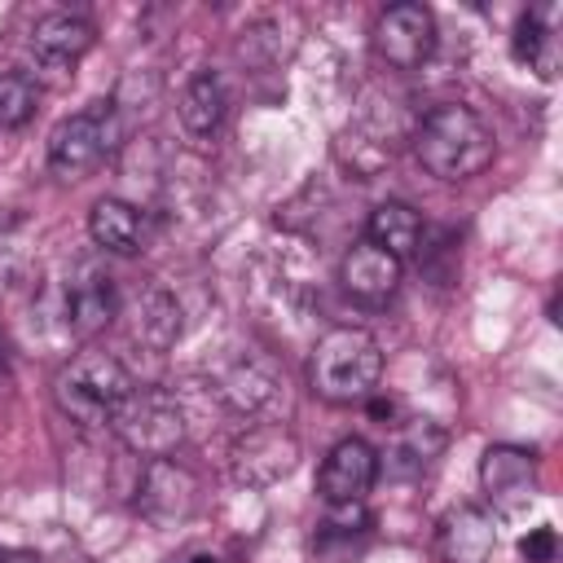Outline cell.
<instances>
[{
	"mask_svg": "<svg viewBox=\"0 0 563 563\" xmlns=\"http://www.w3.org/2000/svg\"><path fill=\"white\" fill-rule=\"evenodd\" d=\"M418 163L440 180H471L493 163V132L471 106H435L413 128Z\"/></svg>",
	"mask_w": 563,
	"mask_h": 563,
	"instance_id": "6da1fadb",
	"label": "cell"
},
{
	"mask_svg": "<svg viewBox=\"0 0 563 563\" xmlns=\"http://www.w3.org/2000/svg\"><path fill=\"white\" fill-rule=\"evenodd\" d=\"M383 378V347L361 325H334L317 339L308 361V383L330 405H356L374 396Z\"/></svg>",
	"mask_w": 563,
	"mask_h": 563,
	"instance_id": "7a4b0ae2",
	"label": "cell"
},
{
	"mask_svg": "<svg viewBox=\"0 0 563 563\" xmlns=\"http://www.w3.org/2000/svg\"><path fill=\"white\" fill-rule=\"evenodd\" d=\"M132 387H136V383H132V374H128V365H123L119 356L97 352V347H84V352H75V356L57 369V378H53V400H57V409H62L70 422H79V427H110L114 409L123 405V396H128Z\"/></svg>",
	"mask_w": 563,
	"mask_h": 563,
	"instance_id": "3957f363",
	"label": "cell"
},
{
	"mask_svg": "<svg viewBox=\"0 0 563 563\" xmlns=\"http://www.w3.org/2000/svg\"><path fill=\"white\" fill-rule=\"evenodd\" d=\"M119 444L136 457H172L185 444V405L167 387H132L110 418Z\"/></svg>",
	"mask_w": 563,
	"mask_h": 563,
	"instance_id": "277c9868",
	"label": "cell"
},
{
	"mask_svg": "<svg viewBox=\"0 0 563 563\" xmlns=\"http://www.w3.org/2000/svg\"><path fill=\"white\" fill-rule=\"evenodd\" d=\"M299 466V440L282 422H246L229 444V475L242 488H273Z\"/></svg>",
	"mask_w": 563,
	"mask_h": 563,
	"instance_id": "5b68a950",
	"label": "cell"
},
{
	"mask_svg": "<svg viewBox=\"0 0 563 563\" xmlns=\"http://www.w3.org/2000/svg\"><path fill=\"white\" fill-rule=\"evenodd\" d=\"M136 515L154 528H176V523H189L198 501H202V484L189 466H180L176 457H150L141 466V479H136Z\"/></svg>",
	"mask_w": 563,
	"mask_h": 563,
	"instance_id": "8992f818",
	"label": "cell"
},
{
	"mask_svg": "<svg viewBox=\"0 0 563 563\" xmlns=\"http://www.w3.org/2000/svg\"><path fill=\"white\" fill-rule=\"evenodd\" d=\"M119 317V290L114 277L97 264H75L70 277L57 290V321L70 339H92Z\"/></svg>",
	"mask_w": 563,
	"mask_h": 563,
	"instance_id": "52a82bcc",
	"label": "cell"
},
{
	"mask_svg": "<svg viewBox=\"0 0 563 563\" xmlns=\"http://www.w3.org/2000/svg\"><path fill=\"white\" fill-rule=\"evenodd\" d=\"M114 150L110 128H106V101H97L92 110H79L70 119H62L48 132V167L57 180H84L97 172V163Z\"/></svg>",
	"mask_w": 563,
	"mask_h": 563,
	"instance_id": "ba28073f",
	"label": "cell"
},
{
	"mask_svg": "<svg viewBox=\"0 0 563 563\" xmlns=\"http://www.w3.org/2000/svg\"><path fill=\"white\" fill-rule=\"evenodd\" d=\"M435 48V18L427 4H391L383 9V18L374 22V53L391 66V70H418Z\"/></svg>",
	"mask_w": 563,
	"mask_h": 563,
	"instance_id": "9c48e42d",
	"label": "cell"
},
{
	"mask_svg": "<svg viewBox=\"0 0 563 563\" xmlns=\"http://www.w3.org/2000/svg\"><path fill=\"white\" fill-rule=\"evenodd\" d=\"M119 317L128 325V339L150 352H167L180 339V303L158 282H136L128 295H119Z\"/></svg>",
	"mask_w": 563,
	"mask_h": 563,
	"instance_id": "30bf717a",
	"label": "cell"
},
{
	"mask_svg": "<svg viewBox=\"0 0 563 563\" xmlns=\"http://www.w3.org/2000/svg\"><path fill=\"white\" fill-rule=\"evenodd\" d=\"M374 479H378V453L361 435H347L325 453L317 471V493L325 506H347V501H365Z\"/></svg>",
	"mask_w": 563,
	"mask_h": 563,
	"instance_id": "8fae6325",
	"label": "cell"
},
{
	"mask_svg": "<svg viewBox=\"0 0 563 563\" xmlns=\"http://www.w3.org/2000/svg\"><path fill=\"white\" fill-rule=\"evenodd\" d=\"M282 374L260 361V356H238L220 378H216V396L233 409V413H246V418H268L277 413L282 405ZM273 422V418H268Z\"/></svg>",
	"mask_w": 563,
	"mask_h": 563,
	"instance_id": "7c38bea8",
	"label": "cell"
},
{
	"mask_svg": "<svg viewBox=\"0 0 563 563\" xmlns=\"http://www.w3.org/2000/svg\"><path fill=\"white\" fill-rule=\"evenodd\" d=\"M444 444H449V431L435 418H405V422H396V431L378 457V471H387L391 479H418L440 462Z\"/></svg>",
	"mask_w": 563,
	"mask_h": 563,
	"instance_id": "4fadbf2b",
	"label": "cell"
},
{
	"mask_svg": "<svg viewBox=\"0 0 563 563\" xmlns=\"http://www.w3.org/2000/svg\"><path fill=\"white\" fill-rule=\"evenodd\" d=\"M479 484L501 510L528 501L537 493V453L519 444H488L479 457Z\"/></svg>",
	"mask_w": 563,
	"mask_h": 563,
	"instance_id": "5bb4252c",
	"label": "cell"
},
{
	"mask_svg": "<svg viewBox=\"0 0 563 563\" xmlns=\"http://www.w3.org/2000/svg\"><path fill=\"white\" fill-rule=\"evenodd\" d=\"M493 545H497V528H493V515L488 510H479V506H453L440 519L435 550H440L444 563H488L493 559Z\"/></svg>",
	"mask_w": 563,
	"mask_h": 563,
	"instance_id": "9a60e30c",
	"label": "cell"
},
{
	"mask_svg": "<svg viewBox=\"0 0 563 563\" xmlns=\"http://www.w3.org/2000/svg\"><path fill=\"white\" fill-rule=\"evenodd\" d=\"M339 282H343V290H347L352 299H361V303H383V299H391L396 286H400V260H391V255L378 251L374 242H356V246L343 255V264H339Z\"/></svg>",
	"mask_w": 563,
	"mask_h": 563,
	"instance_id": "2e32d148",
	"label": "cell"
},
{
	"mask_svg": "<svg viewBox=\"0 0 563 563\" xmlns=\"http://www.w3.org/2000/svg\"><path fill=\"white\" fill-rule=\"evenodd\" d=\"M88 233L110 255H136L145 246V216L123 198H97L88 211Z\"/></svg>",
	"mask_w": 563,
	"mask_h": 563,
	"instance_id": "e0dca14e",
	"label": "cell"
},
{
	"mask_svg": "<svg viewBox=\"0 0 563 563\" xmlns=\"http://www.w3.org/2000/svg\"><path fill=\"white\" fill-rule=\"evenodd\" d=\"M31 48L48 66H75L92 48V26L79 13H48L31 31Z\"/></svg>",
	"mask_w": 563,
	"mask_h": 563,
	"instance_id": "ac0fdd59",
	"label": "cell"
},
{
	"mask_svg": "<svg viewBox=\"0 0 563 563\" xmlns=\"http://www.w3.org/2000/svg\"><path fill=\"white\" fill-rule=\"evenodd\" d=\"M365 242H374L378 251L405 264L422 246V216L409 202H378L365 220Z\"/></svg>",
	"mask_w": 563,
	"mask_h": 563,
	"instance_id": "d6986e66",
	"label": "cell"
},
{
	"mask_svg": "<svg viewBox=\"0 0 563 563\" xmlns=\"http://www.w3.org/2000/svg\"><path fill=\"white\" fill-rule=\"evenodd\" d=\"M224 106H229L224 101V84L211 70H202V75H194L185 84V92L176 101V114H180V128L189 136H211L220 128V119H224Z\"/></svg>",
	"mask_w": 563,
	"mask_h": 563,
	"instance_id": "ffe728a7",
	"label": "cell"
},
{
	"mask_svg": "<svg viewBox=\"0 0 563 563\" xmlns=\"http://www.w3.org/2000/svg\"><path fill=\"white\" fill-rule=\"evenodd\" d=\"M510 53H515V62H528L541 79L554 75V35L541 22V13H519V22L510 31Z\"/></svg>",
	"mask_w": 563,
	"mask_h": 563,
	"instance_id": "44dd1931",
	"label": "cell"
},
{
	"mask_svg": "<svg viewBox=\"0 0 563 563\" xmlns=\"http://www.w3.org/2000/svg\"><path fill=\"white\" fill-rule=\"evenodd\" d=\"M35 84L26 75H0V128H18L35 114Z\"/></svg>",
	"mask_w": 563,
	"mask_h": 563,
	"instance_id": "7402d4cb",
	"label": "cell"
},
{
	"mask_svg": "<svg viewBox=\"0 0 563 563\" xmlns=\"http://www.w3.org/2000/svg\"><path fill=\"white\" fill-rule=\"evenodd\" d=\"M369 510L361 501H347V506H330V515L321 519L317 528V541L330 545V541H352V537H365L369 532Z\"/></svg>",
	"mask_w": 563,
	"mask_h": 563,
	"instance_id": "603a6c76",
	"label": "cell"
},
{
	"mask_svg": "<svg viewBox=\"0 0 563 563\" xmlns=\"http://www.w3.org/2000/svg\"><path fill=\"white\" fill-rule=\"evenodd\" d=\"M554 554H559V537H554L550 523L528 528V532L519 537V559H523V563H554Z\"/></svg>",
	"mask_w": 563,
	"mask_h": 563,
	"instance_id": "cb8c5ba5",
	"label": "cell"
},
{
	"mask_svg": "<svg viewBox=\"0 0 563 563\" xmlns=\"http://www.w3.org/2000/svg\"><path fill=\"white\" fill-rule=\"evenodd\" d=\"M365 409H369V418L383 422V427L396 418V400H391V396H365Z\"/></svg>",
	"mask_w": 563,
	"mask_h": 563,
	"instance_id": "d4e9b609",
	"label": "cell"
},
{
	"mask_svg": "<svg viewBox=\"0 0 563 563\" xmlns=\"http://www.w3.org/2000/svg\"><path fill=\"white\" fill-rule=\"evenodd\" d=\"M9 374V339H4V325H0V378Z\"/></svg>",
	"mask_w": 563,
	"mask_h": 563,
	"instance_id": "484cf974",
	"label": "cell"
},
{
	"mask_svg": "<svg viewBox=\"0 0 563 563\" xmlns=\"http://www.w3.org/2000/svg\"><path fill=\"white\" fill-rule=\"evenodd\" d=\"M0 563H40L35 554H22V550H13V554H0Z\"/></svg>",
	"mask_w": 563,
	"mask_h": 563,
	"instance_id": "4316f807",
	"label": "cell"
},
{
	"mask_svg": "<svg viewBox=\"0 0 563 563\" xmlns=\"http://www.w3.org/2000/svg\"><path fill=\"white\" fill-rule=\"evenodd\" d=\"M189 563H224V559H220V554H207V550H202V554H194Z\"/></svg>",
	"mask_w": 563,
	"mask_h": 563,
	"instance_id": "83f0119b",
	"label": "cell"
}]
</instances>
